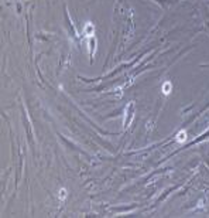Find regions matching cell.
<instances>
[{"label": "cell", "instance_id": "1", "mask_svg": "<svg viewBox=\"0 0 209 218\" xmlns=\"http://www.w3.org/2000/svg\"><path fill=\"white\" fill-rule=\"evenodd\" d=\"M171 89H173V84H171L170 81L164 82V85H162V94H164V95H170L171 94Z\"/></svg>", "mask_w": 209, "mask_h": 218}, {"label": "cell", "instance_id": "2", "mask_svg": "<svg viewBox=\"0 0 209 218\" xmlns=\"http://www.w3.org/2000/svg\"><path fill=\"white\" fill-rule=\"evenodd\" d=\"M185 140H186V130H180L177 135V142L184 143Z\"/></svg>", "mask_w": 209, "mask_h": 218}, {"label": "cell", "instance_id": "3", "mask_svg": "<svg viewBox=\"0 0 209 218\" xmlns=\"http://www.w3.org/2000/svg\"><path fill=\"white\" fill-rule=\"evenodd\" d=\"M85 34L89 36V37L93 36V24H92V23H88L86 24V27H85Z\"/></svg>", "mask_w": 209, "mask_h": 218}, {"label": "cell", "instance_id": "4", "mask_svg": "<svg viewBox=\"0 0 209 218\" xmlns=\"http://www.w3.org/2000/svg\"><path fill=\"white\" fill-rule=\"evenodd\" d=\"M65 197H66V190L65 188H61L59 190V198H61V200H65Z\"/></svg>", "mask_w": 209, "mask_h": 218}]
</instances>
